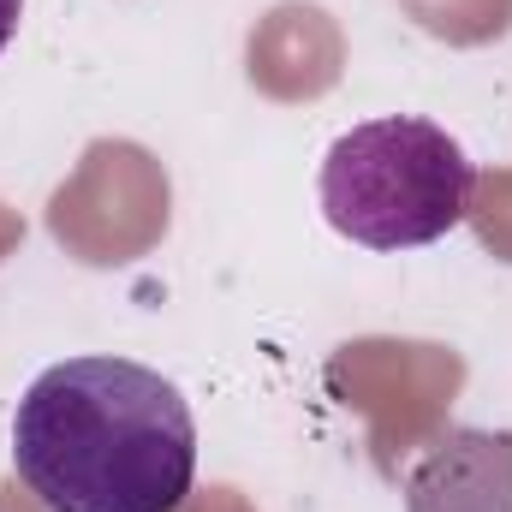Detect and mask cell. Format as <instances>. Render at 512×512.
<instances>
[{"mask_svg": "<svg viewBox=\"0 0 512 512\" xmlns=\"http://www.w3.org/2000/svg\"><path fill=\"white\" fill-rule=\"evenodd\" d=\"M316 191L340 239L364 251H423L465 227L477 161L435 120L382 114L328 143Z\"/></svg>", "mask_w": 512, "mask_h": 512, "instance_id": "obj_2", "label": "cell"}, {"mask_svg": "<svg viewBox=\"0 0 512 512\" xmlns=\"http://www.w3.org/2000/svg\"><path fill=\"white\" fill-rule=\"evenodd\" d=\"M12 471L42 512H179L197 483L191 399L114 352L48 364L12 411Z\"/></svg>", "mask_w": 512, "mask_h": 512, "instance_id": "obj_1", "label": "cell"}, {"mask_svg": "<svg viewBox=\"0 0 512 512\" xmlns=\"http://www.w3.org/2000/svg\"><path fill=\"white\" fill-rule=\"evenodd\" d=\"M405 512H512V435L507 429L435 435L405 477Z\"/></svg>", "mask_w": 512, "mask_h": 512, "instance_id": "obj_3", "label": "cell"}, {"mask_svg": "<svg viewBox=\"0 0 512 512\" xmlns=\"http://www.w3.org/2000/svg\"><path fill=\"white\" fill-rule=\"evenodd\" d=\"M18 18H24V0H0V54H6V42L18 36Z\"/></svg>", "mask_w": 512, "mask_h": 512, "instance_id": "obj_4", "label": "cell"}]
</instances>
